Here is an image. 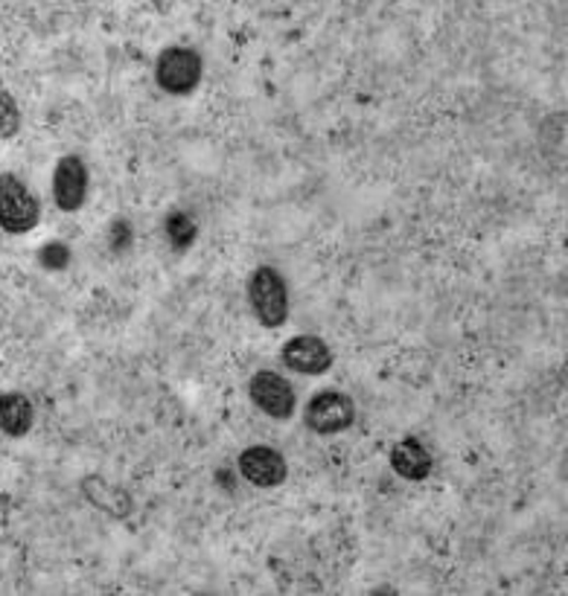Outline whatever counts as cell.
I'll return each instance as SVG.
<instances>
[{"label":"cell","mask_w":568,"mask_h":596,"mask_svg":"<svg viewBox=\"0 0 568 596\" xmlns=\"http://www.w3.org/2000/svg\"><path fill=\"white\" fill-rule=\"evenodd\" d=\"M42 207L33 190L17 175H0V230L9 236H24L35 230Z\"/></svg>","instance_id":"7a4b0ae2"},{"label":"cell","mask_w":568,"mask_h":596,"mask_svg":"<svg viewBox=\"0 0 568 596\" xmlns=\"http://www.w3.org/2000/svg\"><path fill=\"white\" fill-rule=\"evenodd\" d=\"M33 422L35 407L24 393L12 390V393L0 396V431L7 437H24V433L33 431Z\"/></svg>","instance_id":"30bf717a"},{"label":"cell","mask_w":568,"mask_h":596,"mask_svg":"<svg viewBox=\"0 0 568 596\" xmlns=\"http://www.w3.org/2000/svg\"><path fill=\"white\" fill-rule=\"evenodd\" d=\"M82 492L87 494V501L99 506V510L111 512V515H129L131 512V498L117 486H108L103 477H85L82 480Z\"/></svg>","instance_id":"8fae6325"},{"label":"cell","mask_w":568,"mask_h":596,"mask_svg":"<svg viewBox=\"0 0 568 596\" xmlns=\"http://www.w3.org/2000/svg\"><path fill=\"white\" fill-rule=\"evenodd\" d=\"M17 129H21V108L12 99V94L0 91V140L15 138Z\"/></svg>","instance_id":"4fadbf2b"},{"label":"cell","mask_w":568,"mask_h":596,"mask_svg":"<svg viewBox=\"0 0 568 596\" xmlns=\"http://www.w3.org/2000/svg\"><path fill=\"white\" fill-rule=\"evenodd\" d=\"M283 363L286 370L300 376H323L332 367V349L318 335H295L283 344Z\"/></svg>","instance_id":"52a82bcc"},{"label":"cell","mask_w":568,"mask_h":596,"mask_svg":"<svg viewBox=\"0 0 568 596\" xmlns=\"http://www.w3.org/2000/svg\"><path fill=\"white\" fill-rule=\"evenodd\" d=\"M164 234L175 251H187V248L196 242V236H199V225H196V218H192L190 213L175 210V213H169V216H166Z\"/></svg>","instance_id":"7c38bea8"},{"label":"cell","mask_w":568,"mask_h":596,"mask_svg":"<svg viewBox=\"0 0 568 596\" xmlns=\"http://www.w3.org/2000/svg\"><path fill=\"white\" fill-rule=\"evenodd\" d=\"M248 393H251V402L260 407L262 414L271 416V419H292L297 407L295 388L288 384L286 376H280L274 370H257L248 381Z\"/></svg>","instance_id":"5b68a950"},{"label":"cell","mask_w":568,"mask_h":596,"mask_svg":"<svg viewBox=\"0 0 568 596\" xmlns=\"http://www.w3.org/2000/svg\"><path fill=\"white\" fill-rule=\"evenodd\" d=\"M236 466H239V475L248 480L257 489H274L286 480L288 466L283 454L269 445H251V449H245L236 460Z\"/></svg>","instance_id":"8992f818"},{"label":"cell","mask_w":568,"mask_h":596,"mask_svg":"<svg viewBox=\"0 0 568 596\" xmlns=\"http://www.w3.org/2000/svg\"><path fill=\"white\" fill-rule=\"evenodd\" d=\"M87 166L76 155L61 157L52 172V199L64 213H76L87 199Z\"/></svg>","instance_id":"ba28073f"},{"label":"cell","mask_w":568,"mask_h":596,"mask_svg":"<svg viewBox=\"0 0 568 596\" xmlns=\"http://www.w3.org/2000/svg\"><path fill=\"white\" fill-rule=\"evenodd\" d=\"M204 61L192 47H166L155 61L157 87L169 96H187L201 85Z\"/></svg>","instance_id":"3957f363"},{"label":"cell","mask_w":568,"mask_h":596,"mask_svg":"<svg viewBox=\"0 0 568 596\" xmlns=\"http://www.w3.org/2000/svg\"><path fill=\"white\" fill-rule=\"evenodd\" d=\"M248 302L265 329H277L288 320V288L277 269L260 265L248 279Z\"/></svg>","instance_id":"6da1fadb"},{"label":"cell","mask_w":568,"mask_h":596,"mask_svg":"<svg viewBox=\"0 0 568 596\" xmlns=\"http://www.w3.org/2000/svg\"><path fill=\"white\" fill-rule=\"evenodd\" d=\"M304 419L315 433L330 437V433L347 431L350 425L356 422V405L341 390H321L309 398Z\"/></svg>","instance_id":"277c9868"},{"label":"cell","mask_w":568,"mask_h":596,"mask_svg":"<svg viewBox=\"0 0 568 596\" xmlns=\"http://www.w3.org/2000/svg\"><path fill=\"white\" fill-rule=\"evenodd\" d=\"M391 468L405 480H426L435 468V460L428 449L414 437H405L391 449Z\"/></svg>","instance_id":"9c48e42d"},{"label":"cell","mask_w":568,"mask_h":596,"mask_svg":"<svg viewBox=\"0 0 568 596\" xmlns=\"http://www.w3.org/2000/svg\"><path fill=\"white\" fill-rule=\"evenodd\" d=\"M38 265L47 271H64L70 265V248L64 242H47L38 251Z\"/></svg>","instance_id":"5bb4252c"}]
</instances>
